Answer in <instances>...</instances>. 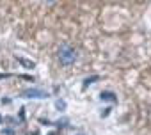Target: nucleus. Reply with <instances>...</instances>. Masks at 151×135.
<instances>
[{"instance_id": "nucleus-1", "label": "nucleus", "mask_w": 151, "mask_h": 135, "mask_svg": "<svg viewBox=\"0 0 151 135\" xmlns=\"http://www.w3.org/2000/svg\"><path fill=\"white\" fill-rule=\"evenodd\" d=\"M77 59H78V53H77V50H75L73 46L62 45L59 48V60H60L62 66H71V64H75Z\"/></svg>"}, {"instance_id": "nucleus-2", "label": "nucleus", "mask_w": 151, "mask_h": 135, "mask_svg": "<svg viewBox=\"0 0 151 135\" xmlns=\"http://www.w3.org/2000/svg\"><path fill=\"white\" fill-rule=\"evenodd\" d=\"M50 94L43 89H27L22 93V98H36V100H43V98H48Z\"/></svg>"}, {"instance_id": "nucleus-3", "label": "nucleus", "mask_w": 151, "mask_h": 135, "mask_svg": "<svg viewBox=\"0 0 151 135\" xmlns=\"http://www.w3.org/2000/svg\"><path fill=\"white\" fill-rule=\"evenodd\" d=\"M100 100L101 101H110V103H117V96L112 93V91H103L100 94Z\"/></svg>"}, {"instance_id": "nucleus-4", "label": "nucleus", "mask_w": 151, "mask_h": 135, "mask_svg": "<svg viewBox=\"0 0 151 135\" xmlns=\"http://www.w3.org/2000/svg\"><path fill=\"white\" fill-rule=\"evenodd\" d=\"M18 62H22L23 66H27V68H34L36 64L32 62V60H27V59H22V57H18Z\"/></svg>"}, {"instance_id": "nucleus-5", "label": "nucleus", "mask_w": 151, "mask_h": 135, "mask_svg": "<svg viewBox=\"0 0 151 135\" xmlns=\"http://www.w3.org/2000/svg\"><path fill=\"white\" fill-rule=\"evenodd\" d=\"M96 80H98V77H89V78H86V80H84V89H86V87H89L91 84H94Z\"/></svg>"}, {"instance_id": "nucleus-6", "label": "nucleus", "mask_w": 151, "mask_h": 135, "mask_svg": "<svg viewBox=\"0 0 151 135\" xmlns=\"http://www.w3.org/2000/svg\"><path fill=\"white\" fill-rule=\"evenodd\" d=\"M55 105H57V108H59V110H64V108H66V101H62V100H59Z\"/></svg>"}, {"instance_id": "nucleus-7", "label": "nucleus", "mask_w": 151, "mask_h": 135, "mask_svg": "<svg viewBox=\"0 0 151 135\" xmlns=\"http://www.w3.org/2000/svg\"><path fill=\"white\" fill-rule=\"evenodd\" d=\"M110 114V108H105V112H101V117H107Z\"/></svg>"}, {"instance_id": "nucleus-8", "label": "nucleus", "mask_w": 151, "mask_h": 135, "mask_svg": "<svg viewBox=\"0 0 151 135\" xmlns=\"http://www.w3.org/2000/svg\"><path fill=\"white\" fill-rule=\"evenodd\" d=\"M0 123H2V117H0Z\"/></svg>"}, {"instance_id": "nucleus-9", "label": "nucleus", "mask_w": 151, "mask_h": 135, "mask_svg": "<svg viewBox=\"0 0 151 135\" xmlns=\"http://www.w3.org/2000/svg\"><path fill=\"white\" fill-rule=\"evenodd\" d=\"M50 135H53V133H50Z\"/></svg>"}]
</instances>
